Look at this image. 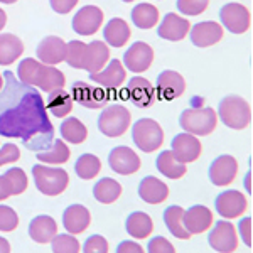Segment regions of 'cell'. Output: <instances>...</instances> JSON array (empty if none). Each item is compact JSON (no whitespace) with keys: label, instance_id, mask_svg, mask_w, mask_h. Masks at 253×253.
<instances>
[{"label":"cell","instance_id":"cell-34","mask_svg":"<svg viewBox=\"0 0 253 253\" xmlns=\"http://www.w3.org/2000/svg\"><path fill=\"white\" fill-rule=\"evenodd\" d=\"M36 157H38L39 162H44V164L59 166V164H64V162L69 161L71 150L68 149V145L64 144V140L56 138V140H52V144L49 145V149L42 150V152H36Z\"/></svg>","mask_w":253,"mask_h":253},{"label":"cell","instance_id":"cell-3","mask_svg":"<svg viewBox=\"0 0 253 253\" xmlns=\"http://www.w3.org/2000/svg\"><path fill=\"white\" fill-rule=\"evenodd\" d=\"M219 120L233 130H243L252 122V108L245 98L238 95H226L219 100L218 113Z\"/></svg>","mask_w":253,"mask_h":253},{"label":"cell","instance_id":"cell-50","mask_svg":"<svg viewBox=\"0 0 253 253\" xmlns=\"http://www.w3.org/2000/svg\"><path fill=\"white\" fill-rule=\"evenodd\" d=\"M12 196V186L5 175H0V201H5Z\"/></svg>","mask_w":253,"mask_h":253},{"label":"cell","instance_id":"cell-27","mask_svg":"<svg viewBox=\"0 0 253 253\" xmlns=\"http://www.w3.org/2000/svg\"><path fill=\"white\" fill-rule=\"evenodd\" d=\"M58 235V223L54 221V218L47 214L36 216L34 219L29 223V236L34 240L36 243L46 245L51 243V240Z\"/></svg>","mask_w":253,"mask_h":253},{"label":"cell","instance_id":"cell-2","mask_svg":"<svg viewBox=\"0 0 253 253\" xmlns=\"http://www.w3.org/2000/svg\"><path fill=\"white\" fill-rule=\"evenodd\" d=\"M19 81L27 86H36L46 93H51L54 89H61L66 84V76L58 68L42 64L38 59L26 58L19 63L17 68Z\"/></svg>","mask_w":253,"mask_h":253},{"label":"cell","instance_id":"cell-54","mask_svg":"<svg viewBox=\"0 0 253 253\" xmlns=\"http://www.w3.org/2000/svg\"><path fill=\"white\" fill-rule=\"evenodd\" d=\"M17 0H0V3H15Z\"/></svg>","mask_w":253,"mask_h":253},{"label":"cell","instance_id":"cell-17","mask_svg":"<svg viewBox=\"0 0 253 253\" xmlns=\"http://www.w3.org/2000/svg\"><path fill=\"white\" fill-rule=\"evenodd\" d=\"M208 174L214 186H230L238 174V162L233 156H219L211 162Z\"/></svg>","mask_w":253,"mask_h":253},{"label":"cell","instance_id":"cell-13","mask_svg":"<svg viewBox=\"0 0 253 253\" xmlns=\"http://www.w3.org/2000/svg\"><path fill=\"white\" fill-rule=\"evenodd\" d=\"M216 211L219 216H223L224 219H235L245 214L248 208L247 196L236 189H228L223 191L221 194L216 198Z\"/></svg>","mask_w":253,"mask_h":253},{"label":"cell","instance_id":"cell-19","mask_svg":"<svg viewBox=\"0 0 253 253\" xmlns=\"http://www.w3.org/2000/svg\"><path fill=\"white\" fill-rule=\"evenodd\" d=\"M36 54H38V59L42 64L56 66V64L63 63L64 58H66V42L58 36H47L39 42Z\"/></svg>","mask_w":253,"mask_h":253},{"label":"cell","instance_id":"cell-29","mask_svg":"<svg viewBox=\"0 0 253 253\" xmlns=\"http://www.w3.org/2000/svg\"><path fill=\"white\" fill-rule=\"evenodd\" d=\"M125 228H126V233L132 236V238L145 240L152 235L154 223L152 218L147 213H144V211H135V213H132L126 218Z\"/></svg>","mask_w":253,"mask_h":253},{"label":"cell","instance_id":"cell-24","mask_svg":"<svg viewBox=\"0 0 253 253\" xmlns=\"http://www.w3.org/2000/svg\"><path fill=\"white\" fill-rule=\"evenodd\" d=\"M91 223V213L83 205H71L63 213V226L69 235H80Z\"/></svg>","mask_w":253,"mask_h":253},{"label":"cell","instance_id":"cell-35","mask_svg":"<svg viewBox=\"0 0 253 253\" xmlns=\"http://www.w3.org/2000/svg\"><path fill=\"white\" fill-rule=\"evenodd\" d=\"M59 132L63 140L69 142V144H83L88 137V128L84 126L83 122L76 117H68L66 120L61 124L59 126Z\"/></svg>","mask_w":253,"mask_h":253},{"label":"cell","instance_id":"cell-30","mask_svg":"<svg viewBox=\"0 0 253 253\" xmlns=\"http://www.w3.org/2000/svg\"><path fill=\"white\" fill-rule=\"evenodd\" d=\"M24 52V44L14 34H0V64L10 66Z\"/></svg>","mask_w":253,"mask_h":253},{"label":"cell","instance_id":"cell-4","mask_svg":"<svg viewBox=\"0 0 253 253\" xmlns=\"http://www.w3.org/2000/svg\"><path fill=\"white\" fill-rule=\"evenodd\" d=\"M216 124H218V115L210 107L187 108L179 117L181 128L191 135H210L216 128Z\"/></svg>","mask_w":253,"mask_h":253},{"label":"cell","instance_id":"cell-41","mask_svg":"<svg viewBox=\"0 0 253 253\" xmlns=\"http://www.w3.org/2000/svg\"><path fill=\"white\" fill-rule=\"evenodd\" d=\"M3 175L9 179V182L12 186V196L22 194L24 191L27 189L29 181H27V175H26V172H24L22 169H20V167H12V169L7 170Z\"/></svg>","mask_w":253,"mask_h":253},{"label":"cell","instance_id":"cell-56","mask_svg":"<svg viewBox=\"0 0 253 253\" xmlns=\"http://www.w3.org/2000/svg\"><path fill=\"white\" fill-rule=\"evenodd\" d=\"M122 2H133V0H122Z\"/></svg>","mask_w":253,"mask_h":253},{"label":"cell","instance_id":"cell-40","mask_svg":"<svg viewBox=\"0 0 253 253\" xmlns=\"http://www.w3.org/2000/svg\"><path fill=\"white\" fill-rule=\"evenodd\" d=\"M52 253H80V242L73 235H56L51 240Z\"/></svg>","mask_w":253,"mask_h":253},{"label":"cell","instance_id":"cell-23","mask_svg":"<svg viewBox=\"0 0 253 253\" xmlns=\"http://www.w3.org/2000/svg\"><path fill=\"white\" fill-rule=\"evenodd\" d=\"M191 29L189 20L181 17L177 14H166V17L162 19L161 26L157 27V34L159 38L166 39V41H172V42H177V41H182L187 36V32Z\"/></svg>","mask_w":253,"mask_h":253},{"label":"cell","instance_id":"cell-45","mask_svg":"<svg viewBox=\"0 0 253 253\" xmlns=\"http://www.w3.org/2000/svg\"><path fill=\"white\" fill-rule=\"evenodd\" d=\"M147 253H175V248L164 236H156L147 245Z\"/></svg>","mask_w":253,"mask_h":253},{"label":"cell","instance_id":"cell-20","mask_svg":"<svg viewBox=\"0 0 253 253\" xmlns=\"http://www.w3.org/2000/svg\"><path fill=\"white\" fill-rule=\"evenodd\" d=\"M191 42L196 47H210L223 39V27L214 20L198 22L191 27Z\"/></svg>","mask_w":253,"mask_h":253},{"label":"cell","instance_id":"cell-22","mask_svg":"<svg viewBox=\"0 0 253 253\" xmlns=\"http://www.w3.org/2000/svg\"><path fill=\"white\" fill-rule=\"evenodd\" d=\"M186 89V81L179 75L177 71H172V69H166L161 75L157 76V86H156V93L162 100H175V98L182 96Z\"/></svg>","mask_w":253,"mask_h":253},{"label":"cell","instance_id":"cell-52","mask_svg":"<svg viewBox=\"0 0 253 253\" xmlns=\"http://www.w3.org/2000/svg\"><path fill=\"white\" fill-rule=\"evenodd\" d=\"M5 24H7V14L2 9H0V31L5 27Z\"/></svg>","mask_w":253,"mask_h":253},{"label":"cell","instance_id":"cell-15","mask_svg":"<svg viewBox=\"0 0 253 253\" xmlns=\"http://www.w3.org/2000/svg\"><path fill=\"white\" fill-rule=\"evenodd\" d=\"M103 26V12L96 5H84L73 17V31L80 36H93Z\"/></svg>","mask_w":253,"mask_h":253},{"label":"cell","instance_id":"cell-43","mask_svg":"<svg viewBox=\"0 0 253 253\" xmlns=\"http://www.w3.org/2000/svg\"><path fill=\"white\" fill-rule=\"evenodd\" d=\"M19 226V216L10 206L0 205V231H14Z\"/></svg>","mask_w":253,"mask_h":253},{"label":"cell","instance_id":"cell-14","mask_svg":"<svg viewBox=\"0 0 253 253\" xmlns=\"http://www.w3.org/2000/svg\"><path fill=\"white\" fill-rule=\"evenodd\" d=\"M152 61H154L152 47L147 42H142V41L133 42L124 54L125 68H128L135 75H140V73L147 71V69L152 66Z\"/></svg>","mask_w":253,"mask_h":253},{"label":"cell","instance_id":"cell-26","mask_svg":"<svg viewBox=\"0 0 253 253\" xmlns=\"http://www.w3.org/2000/svg\"><path fill=\"white\" fill-rule=\"evenodd\" d=\"M110 61V49L103 41H93L86 44V56H84L83 69L89 75L101 71Z\"/></svg>","mask_w":253,"mask_h":253},{"label":"cell","instance_id":"cell-51","mask_svg":"<svg viewBox=\"0 0 253 253\" xmlns=\"http://www.w3.org/2000/svg\"><path fill=\"white\" fill-rule=\"evenodd\" d=\"M0 253H10V243L3 236H0Z\"/></svg>","mask_w":253,"mask_h":253},{"label":"cell","instance_id":"cell-37","mask_svg":"<svg viewBox=\"0 0 253 253\" xmlns=\"http://www.w3.org/2000/svg\"><path fill=\"white\" fill-rule=\"evenodd\" d=\"M182 214H184V210L181 206H169L164 211V223L172 236L179 240H189L191 235L182 224Z\"/></svg>","mask_w":253,"mask_h":253},{"label":"cell","instance_id":"cell-25","mask_svg":"<svg viewBox=\"0 0 253 253\" xmlns=\"http://www.w3.org/2000/svg\"><path fill=\"white\" fill-rule=\"evenodd\" d=\"M138 196L147 205H161L169 196V187L161 179L154 175H147L138 184Z\"/></svg>","mask_w":253,"mask_h":253},{"label":"cell","instance_id":"cell-36","mask_svg":"<svg viewBox=\"0 0 253 253\" xmlns=\"http://www.w3.org/2000/svg\"><path fill=\"white\" fill-rule=\"evenodd\" d=\"M132 22L138 29H152L159 22V9L152 3H138L132 9Z\"/></svg>","mask_w":253,"mask_h":253},{"label":"cell","instance_id":"cell-21","mask_svg":"<svg viewBox=\"0 0 253 253\" xmlns=\"http://www.w3.org/2000/svg\"><path fill=\"white\" fill-rule=\"evenodd\" d=\"M182 224L189 235H201L206 230H210V226L213 224V213H211L210 208L196 205L191 206L189 210H184L182 214Z\"/></svg>","mask_w":253,"mask_h":253},{"label":"cell","instance_id":"cell-5","mask_svg":"<svg viewBox=\"0 0 253 253\" xmlns=\"http://www.w3.org/2000/svg\"><path fill=\"white\" fill-rule=\"evenodd\" d=\"M36 187L46 196H59L66 191L69 184V175L64 169L36 164L32 167Z\"/></svg>","mask_w":253,"mask_h":253},{"label":"cell","instance_id":"cell-6","mask_svg":"<svg viewBox=\"0 0 253 253\" xmlns=\"http://www.w3.org/2000/svg\"><path fill=\"white\" fill-rule=\"evenodd\" d=\"M132 138L142 152L150 154L164 144V132L154 118H140L132 126Z\"/></svg>","mask_w":253,"mask_h":253},{"label":"cell","instance_id":"cell-1","mask_svg":"<svg viewBox=\"0 0 253 253\" xmlns=\"http://www.w3.org/2000/svg\"><path fill=\"white\" fill-rule=\"evenodd\" d=\"M0 91V135L20 138L32 152H42L54 140L46 105L34 86L20 83L12 71L3 73Z\"/></svg>","mask_w":253,"mask_h":253},{"label":"cell","instance_id":"cell-44","mask_svg":"<svg viewBox=\"0 0 253 253\" xmlns=\"http://www.w3.org/2000/svg\"><path fill=\"white\" fill-rule=\"evenodd\" d=\"M83 253H108V242L101 235H91L84 242Z\"/></svg>","mask_w":253,"mask_h":253},{"label":"cell","instance_id":"cell-8","mask_svg":"<svg viewBox=\"0 0 253 253\" xmlns=\"http://www.w3.org/2000/svg\"><path fill=\"white\" fill-rule=\"evenodd\" d=\"M71 98L73 101H76L81 107L88 108V110H98V108H105L110 100V95L105 88L95 86V84L84 83V81H76L71 86Z\"/></svg>","mask_w":253,"mask_h":253},{"label":"cell","instance_id":"cell-53","mask_svg":"<svg viewBox=\"0 0 253 253\" xmlns=\"http://www.w3.org/2000/svg\"><path fill=\"white\" fill-rule=\"evenodd\" d=\"M250 172H248L247 174V177H245V186H247V191H248V193H252V186H250Z\"/></svg>","mask_w":253,"mask_h":253},{"label":"cell","instance_id":"cell-39","mask_svg":"<svg viewBox=\"0 0 253 253\" xmlns=\"http://www.w3.org/2000/svg\"><path fill=\"white\" fill-rule=\"evenodd\" d=\"M84 56H86V44L84 42H81V41H69L66 44V58H64V61L71 68L83 69Z\"/></svg>","mask_w":253,"mask_h":253},{"label":"cell","instance_id":"cell-9","mask_svg":"<svg viewBox=\"0 0 253 253\" xmlns=\"http://www.w3.org/2000/svg\"><path fill=\"white\" fill-rule=\"evenodd\" d=\"M219 20L231 34H243L252 26V14L242 3L230 2L219 9Z\"/></svg>","mask_w":253,"mask_h":253},{"label":"cell","instance_id":"cell-38","mask_svg":"<svg viewBox=\"0 0 253 253\" xmlns=\"http://www.w3.org/2000/svg\"><path fill=\"white\" fill-rule=\"evenodd\" d=\"M75 170L78 177L89 181V179L96 177L98 172L101 170V161L93 154H83L75 164Z\"/></svg>","mask_w":253,"mask_h":253},{"label":"cell","instance_id":"cell-28","mask_svg":"<svg viewBox=\"0 0 253 253\" xmlns=\"http://www.w3.org/2000/svg\"><path fill=\"white\" fill-rule=\"evenodd\" d=\"M130 36H132V31H130L128 24L120 17L112 19L103 27V38L108 46L112 47H124L126 41L130 39Z\"/></svg>","mask_w":253,"mask_h":253},{"label":"cell","instance_id":"cell-12","mask_svg":"<svg viewBox=\"0 0 253 253\" xmlns=\"http://www.w3.org/2000/svg\"><path fill=\"white\" fill-rule=\"evenodd\" d=\"M108 166L113 172L122 174V175H130L135 174L142 166L140 157L135 154V150L130 149L126 145H118L115 149H112L108 156Z\"/></svg>","mask_w":253,"mask_h":253},{"label":"cell","instance_id":"cell-42","mask_svg":"<svg viewBox=\"0 0 253 253\" xmlns=\"http://www.w3.org/2000/svg\"><path fill=\"white\" fill-rule=\"evenodd\" d=\"M175 5H177L179 14L199 15L208 9L210 0H177Z\"/></svg>","mask_w":253,"mask_h":253},{"label":"cell","instance_id":"cell-18","mask_svg":"<svg viewBox=\"0 0 253 253\" xmlns=\"http://www.w3.org/2000/svg\"><path fill=\"white\" fill-rule=\"evenodd\" d=\"M170 150H172L174 157L182 164H189V162L198 161L201 156V142L196 135L191 133H179L170 142Z\"/></svg>","mask_w":253,"mask_h":253},{"label":"cell","instance_id":"cell-46","mask_svg":"<svg viewBox=\"0 0 253 253\" xmlns=\"http://www.w3.org/2000/svg\"><path fill=\"white\" fill-rule=\"evenodd\" d=\"M20 157V149L15 144H5L0 149V167L5 164L17 162Z\"/></svg>","mask_w":253,"mask_h":253},{"label":"cell","instance_id":"cell-16","mask_svg":"<svg viewBox=\"0 0 253 253\" xmlns=\"http://www.w3.org/2000/svg\"><path fill=\"white\" fill-rule=\"evenodd\" d=\"M89 80L95 81L98 86H101L105 89H118L120 86H124L125 80H126L124 63H122L120 59L108 61L107 66L101 69V71L89 75Z\"/></svg>","mask_w":253,"mask_h":253},{"label":"cell","instance_id":"cell-49","mask_svg":"<svg viewBox=\"0 0 253 253\" xmlns=\"http://www.w3.org/2000/svg\"><path fill=\"white\" fill-rule=\"evenodd\" d=\"M117 253H145L140 243L132 242V240H125L117 247Z\"/></svg>","mask_w":253,"mask_h":253},{"label":"cell","instance_id":"cell-10","mask_svg":"<svg viewBox=\"0 0 253 253\" xmlns=\"http://www.w3.org/2000/svg\"><path fill=\"white\" fill-rule=\"evenodd\" d=\"M208 243L213 250L219 253H233L238 248V235L236 228L230 221L223 219L214 224V228L208 235Z\"/></svg>","mask_w":253,"mask_h":253},{"label":"cell","instance_id":"cell-48","mask_svg":"<svg viewBox=\"0 0 253 253\" xmlns=\"http://www.w3.org/2000/svg\"><path fill=\"white\" fill-rule=\"evenodd\" d=\"M238 230H240V235H242L243 243L250 248L252 247V218L250 216H245L242 221H240Z\"/></svg>","mask_w":253,"mask_h":253},{"label":"cell","instance_id":"cell-47","mask_svg":"<svg viewBox=\"0 0 253 253\" xmlns=\"http://www.w3.org/2000/svg\"><path fill=\"white\" fill-rule=\"evenodd\" d=\"M56 14H69L76 7L78 0H49Z\"/></svg>","mask_w":253,"mask_h":253},{"label":"cell","instance_id":"cell-31","mask_svg":"<svg viewBox=\"0 0 253 253\" xmlns=\"http://www.w3.org/2000/svg\"><path fill=\"white\" fill-rule=\"evenodd\" d=\"M156 166H157L159 172L169 179H181V177H184V174L187 172L186 164L179 162L177 159L174 157L172 150H162L156 161Z\"/></svg>","mask_w":253,"mask_h":253},{"label":"cell","instance_id":"cell-32","mask_svg":"<svg viewBox=\"0 0 253 253\" xmlns=\"http://www.w3.org/2000/svg\"><path fill=\"white\" fill-rule=\"evenodd\" d=\"M73 105H75V101H73L71 95L61 88V89H54V91H51L47 95L46 110H49L52 115L58 118H66L71 113Z\"/></svg>","mask_w":253,"mask_h":253},{"label":"cell","instance_id":"cell-55","mask_svg":"<svg viewBox=\"0 0 253 253\" xmlns=\"http://www.w3.org/2000/svg\"><path fill=\"white\" fill-rule=\"evenodd\" d=\"M2 88H3V78H2V75H0V91H2Z\"/></svg>","mask_w":253,"mask_h":253},{"label":"cell","instance_id":"cell-33","mask_svg":"<svg viewBox=\"0 0 253 253\" xmlns=\"http://www.w3.org/2000/svg\"><path fill=\"white\" fill-rule=\"evenodd\" d=\"M93 196L101 205H112L122 196V184L112 177H103L93 187Z\"/></svg>","mask_w":253,"mask_h":253},{"label":"cell","instance_id":"cell-11","mask_svg":"<svg viewBox=\"0 0 253 253\" xmlns=\"http://www.w3.org/2000/svg\"><path fill=\"white\" fill-rule=\"evenodd\" d=\"M124 98H128L137 107L147 108L152 103H156V100H157L156 86H154L149 80L142 78V76H133V78L126 83Z\"/></svg>","mask_w":253,"mask_h":253},{"label":"cell","instance_id":"cell-7","mask_svg":"<svg viewBox=\"0 0 253 253\" xmlns=\"http://www.w3.org/2000/svg\"><path fill=\"white\" fill-rule=\"evenodd\" d=\"M132 115L128 108L124 105H110L105 107L101 115L98 117V128L103 135L107 137H122L128 130Z\"/></svg>","mask_w":253,"mask_h":253}]
</instances>
